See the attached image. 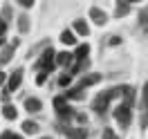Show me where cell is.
<instances>
[{
	"label": "cell",
	"mask_w": 148,
	"mask_h": 139,
	"mask_svg": "<svg viewBox=\"0 0 148 139\" xmlns=\"http://www.w3.org/2000/svg\"><path fill=\"white\" fill-rule=\"evenodd\" d=\"M54 108H56V114H58L61 121H70V119H74V114H76L65 97H54Z\"/></svg>",
	"instance_id": "cell-1"
},
{
	"label": "cell",
	"mask_w": 148,
	"mask_h": 139,
	"mask_svg": "<svg viewBox=\"0 0 148 139\" xmlns=\"http://www.w3.org/2000/svg\"><path fill=\"white\" fill-rule=\"evenodd\" d=\"M56 130L63 132L67 139H88V137H90L88 128H83V126H65V123H56Z\"/></svg>",
	"instance_id": "cell-2"
},
{
	"label": "cell",
	"mask_w": 148,
	"mask_h": 139,
	"mask_svg": "<svg viewBox=\"0 0 148 139\" xmlns=\"http://www.w3.org/2000/svg\"><path fill=\"white\" fill-rule=\"evenodd\" d=\"M114 119H117V123H119L123 130H128L130 121H132V108L126 105V103H119V105L114 108Z\"/></svg>",
	"instance_id": "cell-3"
},
{
	"label": "cell",
	"mask_w": 148,
	"mask_h": 139,
	"mask_svg": "<svg viewBox=\"0 0 148 139\" xmlns=\"http://www.w3.org/2000/svg\"><path fill=\"white\" fill-rule=\"evenodd\" d=\"M54 58H56L54 47H45L43 54H40V58L36 61V67L40 70V72H52V67H54Z\"/></svg>",
	"instance_id": "cell-4"
},
{
	"label": "cell",
	"mask_w": 148,
	"mask_h": 139,
	"mask_svg": "<svg viewBox=\"0 0 148 139\" xmlns=\"http://www.w3.org/2000/svg\"><path fill=\"white\" fill-rule=\"evenodd\" d=\"M23 74H25L23 67H16V70L9 74V79H7V92H9V94L16 92V90L20 88V83H23Z\"/></svg>",
	"instance_id": "cell-5"
},
{
	"label": "cell",
	"mask_w": 148,
	"mask_h": 139,
	"mask_svg": "<svg viewBox=\"0 0 148 139\" xmlns=\"http://www.w3.org/2000/svg\"><path fill=\"white\" fill-rule=\"evenodd\" d=\"M139 126H141V130L148 128V83L141 90V117H139Z\"/></svg>",
	"instance_id": "cell-6"
},
{
	"label": "cell",
	"mask_w": 148,
	"mask_h": 139,
	"mask_svg": "<svg viewBox=\"0 0 148 139\" xmlns=\"http://www.w3.org/2000/svg\"><path fill=\"white\" fill-rule=\"evenodd\" d=\"M90 18H92L97 25H106V23H108V14L103 9H99V7H92V9H90Z\"/></svg>",
	"instance_id": "cell-7"
},
{
	"label": "cell",
	"mask_w": 148,
	"mask_h": 139,
	"mask_svg": "<svg viewBox=\"0 0 148 139\" xmlns=\"http://www.w3.org/2000/svg\"><path fill=\"white\" fill-rule=\"evenodd\" d=\"M25 110L27 112H40L43 110V101L36 99V97H27L25 99Z\"/></svg>",
	"instance_id": "cell-8"
},
{
	"label": "cell",
	"mask_w": 148,
	"mask_h": 139,
	"mask_svg": "<svg viewBox=\"0 0 148 139\" xmlns=\"http://www.w3.org/2000/svg\"><path fill=\"white\" fill-rule=\"evenodd\" d=\"M101 81V74H85L81 81H79V88L81 90H85V88H90V85H97Z\"/></svg>",
	"instance_id": "cell-9"
},
{
	"label": "cell",
	"mask_w": 148,
	"mask_h": 139,
	"mask_svg": "<svg viewBox=\"0 0 148 139\" xmlns=\"http://www.w3.org/2000/svg\"><path fill=\"white\" fill-rule=\"evenodd\" d=\"M74 61V54H70V52H58L54 58V63L56 65H63V67H67V65H72Z\"/></svg>",
	"instance_id": "cell-10"
},
{
	"label": "cell",
	"mask_w": 148,
	"mask_h": 139,
	"mask_svg": "<svg viewBox=\"0 0 148 139\" xmlns=\"http://www.w3.org/2000/svg\"><path fill=\"white\" fill-rule=\"evenodd\" d=\"M18 38H16V40H14V43H11L9 47H5V49H2V52H0V63H7V61H9L11 58V54H14V49H16V47H18Z\"/></svg>",
	"instance_id": "cell-11"
},
{
	"label": "cell",
	"mask_w": 148,
	"mask_h": 139,
	"mask_svg": "<svg viewBox=\"0 0 148 139\" xmlns=\"http://www.w3.org/2000/svg\"><path fill=\"white\" fill-rule=\"evenodd\" d=\"M74 31L79 34V36H88L90 34V27H88V23L83 18H76L74 20Z\"/></svg>",
	"instance_id": "cell-12"
},
{
	"label": "cell",
	"mask_w": 148,
	"mask_h": 139,
	"mask_svg": "<svg viewBox=\"0 0 148 139\" xmlns=\"http://www.w3.org/2000/svg\"><path fill=\"white\" fill-rule=\"evenodd\" d=\"M2 117L7 121H14L16 117H18V110H16V105H11V103H5L2 105Z\"/></svg>",
	"instance_id": "cell-13"
},
{
	"label": "cell",
	"mask_w": 148,
	"mask_h": 139,
	"mask_svg": "<svg viewBox=\"0 0 148 139\" xmlns=\"http://www.w3.org/2000/svg\"><path fill=\"white\" fill-rule=\"evenodd\" d=\"M65 99H67V101H70V99H72V101H81V99H83V90H81L79 85H74V88H70V90L65 92Z\"/></svg>",
	"instance_id": "cell-14"
},
{
	"label": "cell",
	"mask_w": 148,
	"mask_h": 139,
	"mask_svg": "<svg viewBox=\"0 0 148 139\" xmlns=\"http://www.w3.org/2000/svg\"><path fill=\"white\" fill-rule=\"evenodd\" d=\"M90 56V45H79L74 52V61H88Z\"/></svg>",
	"instance_id": "cell-15"
},
{
	"label": "cell",
	"mask_w": 148,
	"mask_h": 139,
	"mask_svg": "<svg viewBox=\"0 0 148 139\" xmlns=\"http://www.w3.org/2000/svg\"><path fill=\"white\" fill-rule=\"evenodd\" d=\"M38 128H40V126H38L36 121H32V119L23 121V132H25V135H36Z\"/></svg>",
	"instance_id": "cell-16"
},
{
	"label": "cell",
	"mask_w": 148,
	"mask_h": 139,
	"mask_svg": "<svg viewBox=\"0 0 148 139\" xmlns=\"http://www.w3.org/2000/svg\"><path fill=\"white\" fill-rule=\"evenodd\" d=\"M16 20H18V29H20V34H27V31H29V16H27V14H20Z\"/></svg>",
	"instance_id": "cell-17"
},
{
	"label": "cell",
	"mask_w": 148,
	"mask_h": 139,
	"mask_svg": "<svg viewBox=\"0 0 148 139\" xmlns=\"http://www.w3.org/2000/svg\"><path fill=\"white\" fill-rule=\"evenodd\" d=\"M88 67H90V58H88V61H76V63L72 65V70H70V74H79V72H83V70H88Z\"/></svg>",
	"instance_id": "cell-18"
},
{
	"label": "cell",
	"mask_w": 148,
	"mask_h": 139,
	"mask_svg": "<svg viewBox=\"0 0 148 139\" xmlns=\"http://www.w3.org/2000/svg\"><path fill=\"white\" fill-rule=\"evenodd\" d=\"M130 11V2H117V9H114V16H117V18H121V16H126V14H128Z\"/></svg>",
	"instance_id": "cell-19"
},
{
	"label": "cell",
	"mask_w": 148,
	"mask_h": 139,
	"mask_svg": "<svg viewBox=\"0 0 148 139\" xmlns=\"http://www.w3.org/2000/svg\"><path fill=\"white\" fill-rule=\"evenodd\" d=\"M61 40H63L65 45H76V36H74L70 29H65L63 34H61Z\"/></svg>",
	"instance_id": "cell-20"
},
{
	"label": "cell",
	"mask_w": 148,
	"mask_h": 139,
	"mask_svg": "<svg viewBox=\"0 0 148 139\" xmlns=\"http://www.w3.org/2000/svg\"><path fill=\"white\" fill-rule=\"evenodd\" d=\"M70 83H72V74H70V72H65V74L58 76V85H61V88H67Z\"/></svg>",
	"instance_id": "cell-21"
},
{
	"label": "cell",
	"mask_w": 148,
	"mask_h": 139,
	"mask_svg": "<svg viewBox=\"0 0 148 139\" xmlns=\"http://www.w3.org/2000/svg\"><path fill=\"white\" fill-rule=\"evenodd\" d=\"M5 34H7V23L0 18V45H5Z\"/></svg>",
	"instance_id": "cell-22"
},
{
	"label": "cell",
	"mask_w": 148,
	"mask_h": 139,
	"mask_svg": "<svg viewBox=\"0 0 148 139\" xmlns=\"http://www.w3.org/2000/svg\"><path fill=\"white\" fill-rule=\"evenodd\" d=\"M0 139H23V135H16V132H11V130H5V132L0 135Z\"/></svg>",
	"instance_id": "cell-23"
},
{
	"label": "cell",
	"mask_w": 148,
	"mask_h": 139,
	"mask_svg": "<svg viewBox=\"0 0 148 139\" xmlns=\"http://www.w3.org/2000/svg\"><path fill=\"white\" fill-rule=\"evenodd\" d=\"M139 25H148V7H144L139 14Z\"/></svg>",
	"instance_id": "cell-24"
},
{
	"label": "cell",
	"mask_w": 148,
	"mask_h": 139,
	"mask_svg": "<svg viewBox=\"0 0 148 139\" xmlns=\"http://www.w3.org/2000/svg\"><path fill=\"white\" fill-rule=\"evenodd\" d=\"M101 137H103V139H117V135L112 132V128H106V130L101 132Z\"/></svg>",
	"instance_id": "cell-25"
},
{
	"label": "cell",
	"mask_w": 148,
	"mask_h": 139,
	"mask_svg": "<svg viewBox=\"0 0 148 139\" xmlns=\"http://www.w3.org/2000/svg\"><path fill=\"white\" fill-rule=\"evenodd\" d=\"M47 74H49V72H38V76H36V83L38 85H43L47 81Z\"/></svg>",
	"instance_id": "cell-26"
},
{
	"label": "cell",
	"mask_w": 148,
	"mask_h": 139,
	"mask_svg": "<svg viewBox=\"0 0 148 139\" xmlns=\"http://www.w3.org/2000/svg\"><path fill=\"white\" fill-rule=\"evenodd\" d=\"M2 16H5V23H7V20H11V7H5V9H2Z\"/></svg>",
	"instance_id": "cell-27"
},
{
	"label": "cell",
	"mask_w": 148,
	"mask_h": 139,
	"mask_svg": "<svg viewBox=\"0 0 148 139\" xmlns=\"http://www.w3.org/2000/svg\"><path fill=\"white\" fill-rule=\"evenodd\" d=\"M18 5H23L25 9H29V7H34V0H18Z\"/></svg>",
	"instance_id": "cell-28"
},
{
	"label": "cell",
	"mask_w": 148,
	"mask_h": 139,
	"mask_svg": "<svg viewBox=\"0 0 148 139\" xmlns=\"http://www.w3.org/2000/svg\"><path fill=\"white\" fill-rule=\"evenodd\" d=\"M74 117H76V121H79V123H85V121H88V117H85L83 112H76Z\"/></svg>",
	"instance_id": "cell-29"
},
{
	"label": "cell",
	"mask_w": 148,
	"mask_h": 139,
	"mask_svg": "<svg viewBox=\"0 0 148 139\" xmlns=\"http://www.w3.org/2000/svg\"><path fill=\"white\" fill-rule=\"evenodd\" d=\"M108 43H110V45H119L121 38H119V36H110V40H108Z\"/></svg>",
	"instance_id": "cell-30"
},
{
	"label": "cell",
	"mask_w": 148,
	"mask_h": 139,
	"mask_svg": "<svg viewBox=\"0 0 148 139\" xmlns=\"http://www.w3.org/2000/svg\"><path fill=\"white\" fill-rule=\"evenodd\" d=\"M5 81H7V76H5V72H0V85L5 83Z\"/></svg>",
	"instance_id": "cell-31"
},
{
	"label": "cell",
	"mask_w": 148,
	"mask_h": 139,
	"mask_svg": "<svg viewBox=\"0 0 148 139\" xmlns=\"http://www.w3.org/2000/svg\"><path fill=\"white\" fill-rule=\"evenodd\" d=\"M38 139H52V137H38Z\"/></svg>",
	"instance_id": "cell-32"
}]
</instances>
